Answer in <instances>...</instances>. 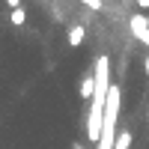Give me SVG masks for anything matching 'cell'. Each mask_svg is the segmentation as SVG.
I'll return each mask as SVG.
<instances>
[{"label": "cell", "mask_w": 149, "mask_h": 149, "mask_svg": "<svg viewBox=\"0 0 149 149\" xmlns=\"http://www.w3.org/2000/svg\"><path fill=\"white\" fill-rule=\"evenodd\" d=\"M128 30H131V36H134V39L140 42V36H146V33H149V18L134 12V15L128 18Z\"/></svg>", "instance_id": "obj_1"}, {"label": "cell", "mask_w": 149, "mask_h": 149, "mask_svg": "<svg viewBox=\"0 0 149 149\" xmlns=\"http://www.w3.org/2000/svg\"><path fill=\"white\" fill-rule=\"evenodd\" d=\"M84 39H86V27H84V24H72L69 33H66L69 48H81V45H84Z\"/></svg>", "instance_id": "obj_2"}, {"label": "cell", "mask_w": 149, "mask_h": 149, "mask_svg": "<svg viewBox=\"0 0 149 149\" xmlns=\"http://www.w3.org/2000/svg\"><path fill=\"white\" fill-rule=\"evenodd\" d=\"M93 95H95V74H84V81H81V98L84 102H93Z\"/></svg>", "instance_id": "obj_3"}, {"label": "cell", "mask_w": 149, "mask_h": 149, "mask_svg": "<svg viewBox=\"0 0 149 149\" xmlns=\"http://www.w3.org/2000/svg\"><path fill=\"white\" fill-rule=\"evenodd\" d=\"M9 21L15 24V27H24V24H27V12H24V6L21 9H12L9 12Z\"/></svg>", "instance_id": "obj_4"}, {"label": "cell", "mask_w": 149, "mask_h": 149, "mask_svg": "<svg viewBox=\"0 0 149 149\" xmlns=\"http://www.w3.org/2000/svg\"><path fill=\"white\" fill-rule=\"evenodd\" d=\"M113 149H131V131H119V134H116Z\"/></svg>", "instance_id": "obj_5"}, {"label": "cell", "mask_w": 149, "mask_h": 149, "mask_svg": "<svg viewBox=\"0 0 149 149\" xmlns=\"http://www.w3.org/2000/svg\"><path fill=\"white\" fill-rule=\"evenodd\" d=\"M134 3H137L140 12H149V0H134Z\"/></svg>", "instance_id": "obj_6"}, {"label": "cell", "mask_w": 149, "mask_h": 149, "mask_svg": "<svg viewBox=\"0 0 149 149\" xmlns=\"http://www.w3.org/2000/svg\"><path fill=\"white\" fill-rule=\"evenodd\" d=\"M6 6L9 9H21V0H6Z\"/></svg>", "instance_id": "obj_7"}, {"label": "cell", "mask_w": 149, "mask_h": 149, "mask_svg": "<svg viewBox=\"0 0 149 149\" xmlns=\"http://www.w3.org/2000/svg\"><path fill=\"white\" fill-rule=\"evenodd\" d=\"M143 69H146V74H149V54H146V60H143Z\"/></svg>", "instance_id": "obj_8"}]
</instances>
